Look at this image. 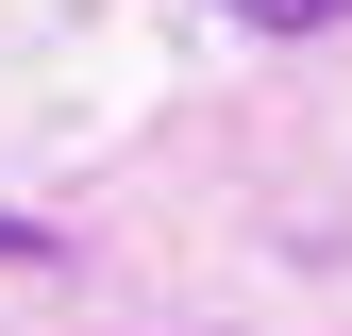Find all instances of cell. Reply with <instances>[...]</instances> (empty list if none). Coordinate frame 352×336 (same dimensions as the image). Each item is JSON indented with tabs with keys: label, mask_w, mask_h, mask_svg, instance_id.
<instances>
[{
	"label": "cell",
	"mask_w": 352,
	"mask_h": 336,
	"mask_svg": "<svg viewBox=\"0 0 352 336\" xmlns=\"http://www.w3.org/2000/svg\"><path fill=\"white\" fill-rule=\"evenodd\" d=\"M218 17H252V34H319V17H352V0H218Z\"/></svg>",
	"instance_id": "1"
},
{
	"label": "cell",
	"mask_w": 352,
	"mask_h": 336,
	"mask_svg": "<svg viewBox=\"0 0 352 336\" xmlns=\"http://www.w3.org/2000/svg\"><path fill=\"white\" fill-rule=\"evenodd\" d=\"M0 269H67V235L51 219H0Z\"/></svg>",
	"instance_id": "2"
}]
</instances>
